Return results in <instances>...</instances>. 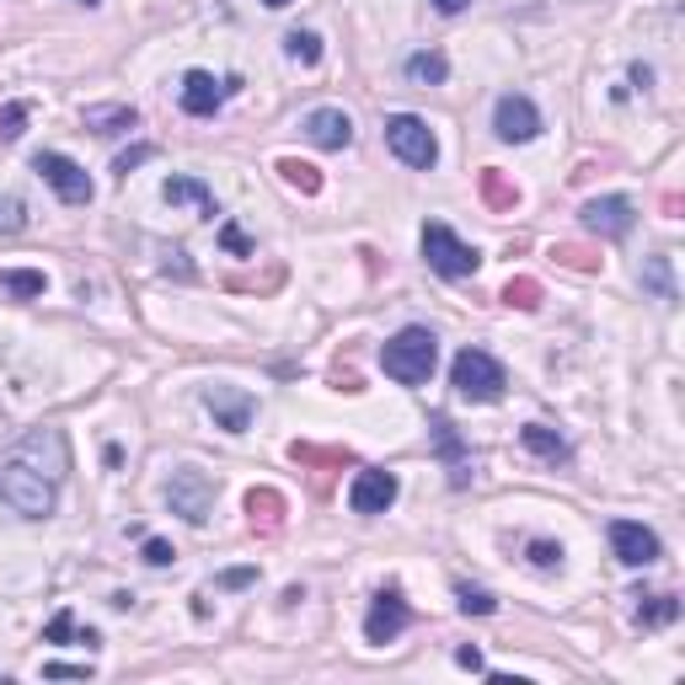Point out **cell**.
Instances as JSON below:
<instances>
[{
	"label": "cell",
	"mask_w": 685,
	"mask_h": 685,
	"mask_svg": "<svg viewBox=\"0 0 685 685\" xmlns=\"http://www.w3.org/2000/svg\"><path fill=\"white\" fill-rule=\"evenodd\" d=\"M0 503L22 520H49L59 488L43 467H28V456H17V461H0Z\"/></svg>",
	"instance_id": "1"
},
{
	"label": "cell",
	"mask_w": 685,
	"mask_h": 685,
	"mask_svg": "<svg viewBox=\"0 0 685 685\" xmlns=\"http://www.w3.org/2000/svg\"><path fill=\"white\" fill-rule=\"evenodd\" d=\"M381 364H385V375H391V381L429 385V375H434V364H439V337L429 327H402L381 349Z\"/></svg>",
	"instance_id": "2"
},
{
	"label": "cell",
	"mask_w": 685,
	"mask_h": 685,
	"mask_svg": "<svg viewBox=\"0 0 685 685\" xmlns=\"http://www.w3.org/2000/svg\"><path fill=\"white\" fill-rule=\"evenodd\" d=\"M450 385H456L467 402H498V397H503V385H509V375H503V364H498L493 354H482V349H461L456 364H450Z\"/></svg>",
	"instance_id": "3"
},
{
	"label": "cell",
	"mask_w": 685,
	"mask_h": 685,
	"mask_svg": "<svg viewBox=\"0 0 685 685\" xmlns=\"http://www.w3.org/2000/svg\"><path fill=\"white\" fill-rule=\"evenodd\" d=\"M385 145H391L397 162L418 166V172H429V166L439 162V139L418 112H391V118H385Z\"/></svg>",
	"instance_id": "4"
},
{
	"label": "cell",
	"mask_w": 685,
	"mask_h": 685,
	"mask_svg": "<svg viewBox=\"0 0 685 685\" xmlns=\"http://www.w3.org/2000/svg\"><path fill=\"white\" fill-rule=\"evenodd\" d=\"M423 257H429V268H434L439 278H471L477 268H482V252L467 247L450 225H423Z\"/></svg>",
	"instance_id": "5"
},
{
	"label": "cell",
	"mask_w": 685,
	"mask_h": 685,
	"mask_svg": "<svg viewBox=\"0 0 685 685\" xmlns=\"http://www.w3.org/2000/svg\"><path fill=\"white\" fill-rule=\"evenodd\" d=\"M166 503H172V515H183L188 525H204L209 509H215V482L198 467H177L172 482H166Z\"/></svg>",
	"instance_id": "6"
},
{
	"label": "cell",
	"mask_w": 685,
	"mask_h": 685,
	"mask_svg": "<svg viewBox=\"0 0 685 685\" xmlns=\"http://www.w3.org/2000/svg\"><path fill=\"white\" fill-rule=\"evenodd\" d=\"M32 172H38L65 204H91V193H97L91 177H86V166H76L70 156H59V150H38V156H32Z\"/></svg>",
	"instance_id": "7"
},
{
	"label": "cell",
	"mask_w": 685,
	"mask_h": 685,
	"mask_svg": "<svg viewBox=\"0 0 685 685\" xmlns=\"http://www.w3.org/2000/svg\"><path fill=\"white\" fill-rule=\"evenodd\" d=\"M204 408H209V418H215V429H225V434H247L252 412H257V397L242 391V385H204Z\"/></svg>",
	"instance_id": "8"
},
{
	"label": "cell",
	"mask_w": 685,
	"mask_h": 685,
	"mask_svg": "<svg viewBox=\"0 0 685 685\" xmlns=\"http://www.w3.org/2000/svg\"><path fill=\"white\" fill-rule=\"evenodd\" d=\"M493 129L498 139H509V145H525V139L541 135V112H536V102L530 97H520V91H503L493 108Z\"/></svg>",
	"instance_id": "9"
},
{
	"label": "cell",
	"mask_w": 685,
	"mask_h": 685,
	"mask_svg": "<svg viewBox=\"0 0 685 685\" xmlns=\"http://www.w3.org/2000/svg\"><path fill=\"white\" fill-rule=\"evenodd\" d=\"M408 627H412V605L402 600V589H381L370 616H364V637L370 643H397Z\"/></svg>",
	"instance_id": "10"
},
{
	"label": "cell",
	"mask_w": 685,
	"mask_h": 685,
	"mask_svg": "<svg viewBox=\"0 0 685 685\" xmlns=\"http://www.w3.org/2000/svg\"><path fill=\"white\" fill-rule=\"evenodd\" d=\"M610 551L627 568H648V562H658V536L637 520H610Z\"/></svg>",
	"instance_id": "11"
},
{
	"label": "cell",
	"mask_w": 685,
	"mask_h": 685,
	"mask_svg": "<svg viewBox=\"0 0 685 685\" xmlns=\"http://www.w3.org/2000/svg\"><path fill=\"white\" fill-rule=\"evenodd\" d=\"M584 225H589L595 236H605V242H622V236H632V225H637V209H632V198L610 193V198L584 204Z\"/></svg>",
	"instance_id": "12"
},
{
	"label": "cell",
	"mask_w": 685,
	"mask_h": 685,
	"mask_svg": "<svg viewBox=\"0 0 685 685\" xmlns=\"http://www.w3.org/2000/svg\"><path fill=\"white\" fill-rule=\"evenodd\" d=\"M236 91V81H215L209 70H188L183 76V86H177V97H183V112H193V118H215L219 102Z\"/></svg>",
	"instance_id": "13"
},
{
	"label": "cell",
	"mask_w": 685,
	"mask_h": 685,
	"mask_svg": "<svg viewBox=\"0 0 685 685\" xmlns=\"http://www.w3.org/2000/svg\"><path fill=\"white\" fill-rule=\"evenodd\" d=\"M397 503V477L391 471H359L349 488V509L354 515H385Z\"/></svg>",
	"instance_id": "14"
},
{
	"label": "cell",
	"mask_w": 685,
	"mask_h": 685,
	"mask_svg": "<svg viewBox=\"0 0 685 685\" xmlns=\"http://www.w3.org/2000/svg\"><path fill=\"white\" fill-rule=\"evenodd\" d=\"M305 139H311L316 150H349V145H354V118L343 108H316L305 118Z\"/></svg>",
	"instance_id": "15"
},
{
	"label": "cell",
	"mask_w": 685,
	"mask_h": 685,
	"mask_svg": "<svg viewBox=\"0 0 685 685\" xmlns=\"http://www.w3.org/2000/svg\"><path fill=\"white\" fill-rule=\"evenodd\" d=\"M162 198H166V204H188V209H198L204 219H215V215H219L215 193L204 188L198 177H166V183H162Z\"/></svg>",
	"instance_id": "16"
},
{
	"label": "cell",
	"mask_w": 685,
	"mask_h": 685,
	"mask_svg": "<svg viewBox=\"0 0 685 685\" xmlns=\"http://www.w3.org/2000/svg\"><path fill=\"white\" fill-rule=\"evenodd\" d=\"M247 520H252V530H268V536H274L278 525H284V498H278L274 488H252L247 493Z\"/></svg>",
	"instance_id": "17"
},
{
	"label": "cell",
	"mask_w": 685,
	"mask_h": 685,
	"mask_svg": "<svg viewBox=\"0 0 685 685\" xmlns=\"http://www.w3.org/2000/svg\"><path fill=\"white\" fill-rule=\"evenodd\" d=\"M520 444L530 450V456H541V461H568V439L562 434H551V429H541V423H525L520 429Z\"/></svg>",
	"instance_id": "18"
},
{
	"label": "cell",
	"mask_w": 685,
	"mask_h": 685,
	"mask_svg": "<svg viewBox=\"0 0 685 685\" xmlns=\"http://www.w3.org/2000/svg\"><path fill=\"white\" fill-rule=\"evenodd\" d=\"M43 290H49V278L38 268H0V295H11V301H38Z\"/></svg>",
	"instance_id": "19"
},
{
	"label": "cell",
	"mask_w": 685,
	"mask_h": 685,
	"mask_svg": "<svg viewBox=\"0 0 685 685\" xmlns=\"http://www.w3.org/2000/svg\"><path fill=\"white\" fill-rule=\"evenodd\" d=\"M274 172H278V177H284V183H290V188H301L305 198H311V193H322V172H316V166H311V162H295V156H278V162H274Z\"/></svg>",
	"instance_id": "20"
},
{
	"label": "cell",
	"mask_w": 685,
	"mask_h": 685,
	"mask_svg": "<svg viewBox=\"0 0 685 685\" xmlns=\"http://www.w3.org/2000/svg\"><path fill=\"white\" fill-rule=\"evenodd\" d=\"M681 616V600L675 595H637V622L643 627H669Z\"/></svg>",
	"instance_id": "21"
},
{
	"label": "cell",
	"mask_w": 685,
	"mask_h": 685,
	"mask_svg": "<svg viewBox=\"0 0 685 685\" xmlns=\"http://www.w3.org/2000/svg\"><path fill=\"white\" fill-rule=\"evenodd\" d=\"M135 124H139L135 108H86V129H97V135H124Z\"/></svg>",
	"instance_id": "22"
},
{
	"label": "cell",
	"mask_w": 685,
	"mask_h": 685,
	"mask_svg": "<svg viewBox=\"0 0 685 685\" xmlns=\"http://www.w3.org/2000/svg\"><path fill=\"white\" fill-rule=\"evenodd\" d=\"M482 198H488L493 209H515V204H520V188H515L498 166H488V172H482Z\"/></svg>",
	"instance_id": "23"
},
{
	"label": "cell",
	"mask_w": 685,
	"mask_h": 685,
	"mask_svg": "<svg viewBox=\"0 0 685 685\" xmlns=\"http://www.w3.org/2000/svg\"><path fill=\"white\" fill-rule=\"evenodd\" d=\"M444 76H450L444 55H412L408 59V81L412 86H444Z\"/></svg>",
	"instance_id": "24"
},
{
	"label": "cell",
	"mask_w": 685,
	"mask_h": 685,
	"mask_svg": "<svg viewBox=\"0 0 685 685\" xmlns=\"http://www.w3.org/2000/svg\"><path fill=\"white\" fill-rule=\"evenodd\" d=\"M65 637H76V643H86V648H97V643H102V637H97V632L91 627H76V616H70V610H59L55 622H49V627H43V643H65Z\"/></svg>",
	"instance_id": "25"
},
{
	"label": "cell",
	"mask_w": 685,
	"mask_h": 685,
	"mask_svg": "<svg viewBox=\"0 0 685 685\" xmlns=\"http://www.w3.org/2000/svg\"><path fill=\"white\" fill-rule=\"evenodd\" d=\"M284 55L311 70V65H322V38H316V32H301V28H295L290 38H284Z\"/></svg>",
	"instance_id": "26"
},
{
	"label": "cell",
	"mask_w": 685,
	"mask_h": 685,
	"mask_svg": "<svg viewBox=\"0 0 685 685\" xmlns=\"http://www.w3.org/2000/svg\"><path fill=\"white\" fill-rule=\"evenodd\" d=\"M643 284L654 290L658 301H675V278H669V257H648V268H643Z\"/></svg>",
	"instance_id": "27"
},
{
	"label": "cell",
	"mask_w": 685,
	"mask_h": 685,
	"mask_svg": "<svg viewBox=\"0 0 685 685\" xmlns=\"http://www.w3.org/2000/svg\"><path fill=\"white\" fill-rule=\"evenodd\" d=\"M503 305L536 311V305H541V284H536V278H509V284H503Z\"/></svg>",
	"instance_id": "28"
},
{
	"label": "cell",
	"mask_w": 685,
	"mask_h": 685,
	"mask_svg": "<svg viewBox=\"0 0 685 685\" xmlns=\"http://www.w3.org/2000/svg\"><path fill=\"white\" fill-rule=\"evenodd\" d=\"M22 225H28V204L11 198V193H0V236H17Z\"/></svg>",
	"instance_id": "29"
},
{
	"label": "cell",
	"mask_w": 685,
	"mask_h": 685,
	"mask_svg": "<svg viewBox=\"0 0 685 685\" xmlns=\"http://www.w3.org/2000/svg\"><path fill=\"white\" fill-rule=\"evenodd\" d=\"M456 595H461V610H467V616H493V610H498V600L488 595V589H471V584H461Z\"/></svg>",
	"instance_id": "30"
},
{
	"label": "cell",
	"mask_w": 685,
	"mask_h": 685,
	"mask_svg": "<svg viewBox=\"0 0 685 685\" xmlns=\"http://www.w3.org/2000/svg\"><path fill=\"white\" fill-rule=\"evenodd\" d=\"M22 124H28V102H11L0 112V139H22Z\"/></svg>",
	"instance_id": "31"
},
{
	"label": "cell",
	"mask_w": 685,
	"mask_h": 685,
	"mask_svg": "<svg viewBox=\"0 0 685 685\" xmlns=\"http://www.w3.org/2000/svg\"><path fill=\"white\" fill-rule=\"evenodd\" d=\"M434 439H439V450H444L450 461H461V439H456V429H450V418H444V412H434Z\"/></svg>",
	"instance_id": "32"
},
{
	"label": "cell",
	"mask_w": 685,
	"mask_h": 685,
	"mask_svg": "<svg viewBox=\"0 0 685 685\" xmlns=\"http://www.w3.org/2000/svg\"><path fill=\"white\" fill-rule=\"evenodd\" d=\"M530 562L536 568H562V547L557 541H530Z\"/></svg>",
	"instance_id": "33"
},
{
	"label": "cell",
	"mask_w": 685,
	"mask_h": 685,
	"mask_svg": "<svg viewBox=\"0 0 685 685\" xmlns=\"http://www.w3.org/2000/svg\"><path fill=\"white\" fill-rule=\"evenodd\" d=\"M172 557H177V551L166 547L162 536H145V562H150V568H172Z\"/></svg>",
	"instance_id": "34"
},
{
	"label": "cell",
	"mask_w": 685,
	"mask_h": 685,
	"mask_svg": "<svg viewBox=\"0 0 685 685\" xmlns=\"http://www.w3.org/2000/svg\"><path fill=\"white\" fill-rule=\"evenodd\" d=\"M49 681H91V664H43Z\"/></svg>",
	"instance_id": "35"
},
{
	"label": "cell",
	"mask_w": 685,
	"mask_h": 685,
	"mask_svg": "<svg viewBox=\"0 0 685 685\" xmlns=\"http://www.w3.org/2000/svg\"><path fill=\"white\" fill-rule=\"evenodd\" d=\"M150 156H156V150H150V145H135V150H124V156H118V162H112V172H118V177H129V172H135L139 162H150Z\"/></svg>",
	"instance_id": "36"
},
{
	"label": "cell",
	"mask_w": 685,
	"mask_h": 685,
	"mask_svg": "<svg viewBox=\"0 0 685 685\" xmlns=\"http://www.w3.org/2000/svg\"><path fill=\"white\" fill-rule=\"evenodd\" d=\"M551 257H557V263H568V268H595V257H589L584 247H557Z\"/></svg>",
	"instance_id": "37"
},
{
	"label": "cell",
	"mask_w": 685,
	"mask_h": 685,
	"mask_svg": "<svg viewBox=\"0 0 685 685\" xmlns=\"http://www.w3.org/2000/svg\"><path fill=\"white\" fill-rule=\"evenodd\" d=\"M219 242H225L231 252H242V257H247V236H242L236 225H225V231H219Z\"/></svg>",
	"instance_id": "38"
},
{
	"label": "cell",
	"mask_w": 685,
	"mask_h": 685,
	"mask_svg": "<svg viewBox=\"0 0 685 685\" xmlns=\"http://www.w3.org/2000/svg\"><path fill=\"white\" fill-rule=\"evenodd\" d=\"M252 568H231V574H219V584H225V589H242V584H252Z\"/></svg>",
	"instance_id": "39"
},
{
	"label": "cell",
	"mask_w": 685,
	"mask_h": 685,
	"mask_svg": "<svg viewBox=\"0 0 685 685\" xmlns=\"http://www.w3.org/2000/svg\"><path fill=\"white\" fill-rule=\"evenodd\" d=\"M456 664H461V669H471V675H477V669H482V654H477V648H461V654H456Z\"/></svg>",
	"instance_id": "40"
},
{
	"label": "cell",
	"mask_w": 685,
	"mask_h": 685,
	"mask_svg": "<svg viewBox=\"0 0 685 685\" xmlns=\"http://www.w3.org/2000/svg\"><path fill=\"white\" fill-rule=\"evenodd\" d=\"M429 6H434V11H444V17H456V11H467L471 0H429Z\"/></svg>",
	"instance_id": "41"
},
{
	"label": "cell",
	"mask_w": 685,
	"mask_h": 685,
	"mask_svg": "<svg viewBox=\"0 0 685 685\" xmlns=\"http://www.w3.org/2000/svg\"><path fill=\"white\" fill-rule=\"evenodd\" d=\"M263 6H274V11H284V6H290V0H263Z\"/></svg>",
	"instance_id": "42"
},
{
	"label": "cell",
	"mask_w": 685,
	"mask_h": 685,
	"mask_svg": "<svg viewBox=\"0 0 685 685\" xmlns=\"http://www.w3.org/2000/svg\"><path fill=\"white\" fill-rule=\"evenodd\" d=\"M76 6H97V0H76Z\"/></svg>",
	"instance_id": "43"
}]
</instances>
